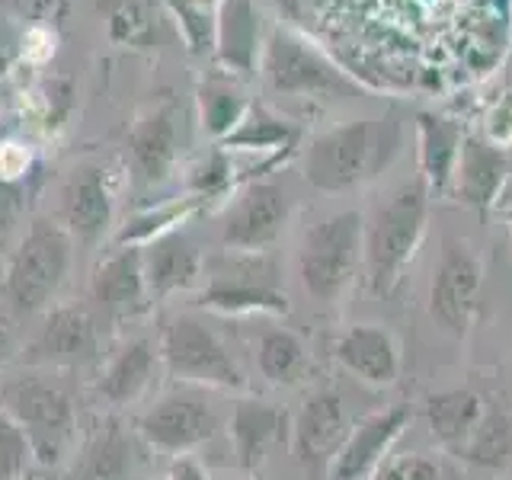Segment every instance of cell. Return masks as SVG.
I'll list each match as a JSON object with an SVG mask.
<instances>
[{"mask_svg":"<svg viewBox=\"0 0 512 480\" xmlns=\"http://www.w3.org/2000/svg\"><path fill=\"white\" fill-rule=\"evenodd\" d=\"M400 148L394 119H356L320 132L304 151V180L320 192H346L391 164Z\"/></svg>","mask_w":512,"mask_h":480,"instance_id":"6da1fadb","label":"cell"},{"mask_svg":"<svg viewBox=\"0 0 512 480\" xmlns=\"http://www.w3.org/2000/svg\"><path fill=\"white\" fill-rule=\"evenodd\" d=\"M429 189L423 180L404 183L391 192V199L375 208L372 221L365 224L362 260L365 279L375 295H391L397 282L404 279L426 237L429 221Z\"/></svg>","mask_w":512,"mask_h":480,"instance_id":"7a4b0ae2","label":"cell"},{"mask_svg":"<svg viewBox=\"0 0 512 480\" xmlns=\"http://www.w3.org/2000/svg\"><path fill=\"white\" fill-rule=\"evenodd\" d=\"M71 256L74 244L68 228L48 218H36L7 263V301L20 314H36L48 308L64 279H68Z\"/></svg>","mask_w":512,"mask_h":480,"instance_id":"3957f363","label":"cell"},{"mask_svg":"<svg viewBox=\"0 0 512 480\" xmlns=\"http://www.w3.org/2000/svg\"><path fill=\"white\" fill-rule=\"evenodd\" d=\"M365 221L359 212H340L317 221L298 250V276L304 292L320 304H333L356 279L362 260Z\"/></svg>","mask_w":512,"mask_h":480,"instance_id":"277c9868","label":"cell"},{"mask_svg":"<svg viewBox=\"0 0 512 480\" xmlns=\"http://www.w3.org/2000/svg\"><path fill=\"white\" fill-rule=\"evenodd\" d=\"M0 410L23 429L32 458L45 468H55L68 455L74 442V404L55 384L36 378L10 381L0 391Z\"/></svg>","mask_w":512,"mask_h":480,"instance_id":"5b68a950","label":"cell"},{"mask_svg":"<svg viewBox=\"0 0 512 480\" xmlns=\"http://www.w3.org/2000/svg\"><path fill=\"white\" fill-rule=\"evenodd\" d=\"M157 356L167 365L173 378L221 391H247V378L234 362L231 349L221 343V336L205 320L180 314L160 330Z\"/></svg>","mask_w":512,"mask_h":480,"instance_id":"8992f818","label":"cell"},{"mask_svg":"<svg viewBox=\"0 0 512 480\" xmlns=\"http://www.w3.org/2000/svg\"><path fill=\"white\" fill-rule=\"evenodd\" d=\"M263 74L269 90L279 96H308V93H333L356 90V84L288 29H272L263 48Z\"/></svg>","mask_w":512,"mask_h":480,"instance_id":"52a82bcc","label":"cell"},{"mask_svg":"<svg viewBox=\"0 0 512 480\" xmlns=\"http://www.w3.org/2000/svg\"><path fill=\"white\" fill-rule=\"evenodd\" d=\"M480 282H484V269H480L474 250L458 237H445L429 288V311L452 336L468 333L477 311Z\"/></svg>","mask_w":512,"mask_h":480,"instance_id":"ba28073f","label":"cell"},{"mask_svg":"<svg viewBox=\"0 0 512 480\" xmlns=\"http://www.w3.org/2000/svg\"><path fill=\"white\" fill-rule=\"evenodd\" d=\"M215 429H218L215 410L208 407L202 397H192V394H170L164 400H157V404L148 413H141V420H138L141 439L176 458L208 442L215 436Z\"/></svg>","mask_w":512,"mask_h":480,"instance_id":"9c48e42d","label":"cell"},{"mask_svg":"<svg viewBox=\"0 0 512 480\" xmlns=\"http://www.w3.org/2000/svg\"><path fill=\"white\" fill-rule=\"evenodd\" d=\"M410 426V410L407 407H388L372 416H365L359 426L349 429L346 442L340 452L327 464V480H365L372 477L381 461L388 458L394 442L404 436Z\"/></svg>","mask_w":512,"mask_h":480,"instance_id":"30bf717a","label":"cell"},{"mask_svg":"<svg viewBox=\"0 0 512 480\" xmlns=\"http://www.w3.org/2000/svg\"><path fill=\"white\" fill-rule=\"evenodd\" d=\"M509 180V151L484 135H464L458 164L448 192L468 208L487 212V208L500 205V196Z\"/></svg>","mask_w":512,"mask_h":480,"instance_id":"8fae6325","label":"cell"},{"mask_svg":"<svg viewBox=\"0 0 512 480\" xmlns=\"http://www.w3.org/2000/svg\"><path fill=\"white\" fill-rule=\"evenodd\" d=\"M100 330L84 304H61L42 320L26 349V362L36 365H84L96 359Z\"/></svg>","mask_w":512,"mask_h":480,"instance_id":"7c38bea8","label":"cell"},{"mask_svg":"<svg viewBox=\"0 0 512 480\" xmlns=\"http://www.w3.org/2000/svg\"><path fill=\"white\" fill-rule=\"evenodd\" d=\"M288 218V199L276 183H253L240 192L224 218L221 240L228 250H263L276 240Z\"/></svg>","mask_w":512,"mask_h":480,"instance_id":"4fadbf2b","label":"cell"},{"mask_svg":"<svg viewBox=\"0 0 512 480\" xmlns=\"http://www.w3.org/2000/svg\"><path fill=\"white\" fill-rule=\"evenodd\" d=\"M349 416L346 404L336 391H320L304 404L292 426V445L304 468H320L330 464L333 455L349 436Z\"/></svg>","mask_w":512,"mask_h":480,"instance_id":"5bb4252c","label":"cell"},{"mask_svg":"<svg viewBox=\"0 0 512 480\" xmlns=\"http://www.w3.org/2000/svg\"><path fill=\"white\" fill-rule=\"evenodd\" d=\"M333 356L349 375L372 388H388L400 378V346L394 333L378 324H356L343 336H336Z\"/></svg>","mask_w":512,"mask_h":480,"instance_id":"9a60e30c","label":"cell"},{"mask_svg":"<svg viewBox=\"0 0 512 480\" xmlns=\"http://www.w3.org/2000/svg\"><path fill=\"white\" fill-rule=\"evenodd\" d=\"M61 215L71 237L84 240V244H96L112 224V196L106 186V170H74V176L64 183L61 192Z\"/></svg>","mask_w":512,"mask_h":480,"instance_id":"2e32d148","label":"cell"},{"mask_svg":"<svg viewBox=\"0 0 512 480\" xmlns=\"http://www.w3.org/2000/svg\"><path fill=\"white\" fill-rule=\"evenodd\" d=\"M90 295L109 314H135L148 304L144 260L138 247H119L93 269Z\"/></svg>","mask_w":512,"mask_h":480,"instance_id":"e0dca14e","label":"cell"},{"mask_svg":"<svg viewBox=\"0 0 512 480\" xmlns=\"http://www.w3.org/2000/svg\"><path fill=\"white\" fill-rule=\"evenodd\" d=\"M144 260V282H148V295L167 298L173 292L192 288L202 276V253L183 234H164L151 240L141 250Z\"/></svg>","mask_w":512,"mask_h":480,"instance_id":"ac0fdd59","label":"cell"},{"mask_svg":"<svg viewBox=\"0 0 512 480\" xmlns=\"http://www.w3.org/2000/svg\"><path fill=\"white\" fill-rule=\"evenodd\" d=\"M461 125L455 119L436 116V112H420L416 116V144H420V180L432 192H448L461 151Z\"/></svg>","mask_w":512,"mask_h":480,"instance_id":"d6986e66","label":"cell"},{"mask_svg":"<svg viewBox=\"0 0 512 480\" xmlns=\"http://www.w3.org/2000/svg\"><path fill=\"white\" fill-rule=\"evenodd\" d=\"M157 346L151 340L125 343L116 356L109 359L103 378L96 381V394L112 407H128L151 388L157 372Z\"/></svg>","mask_w":512,"mask_h":480,"instance_id":"ffe728a7","label":"cell"},{"mask_svg":"<svg viewBox=\"0 0 512 480\" xmlns=\"http://www.w3.org/2000/svg\"><path fill=\"white\" fill-rule=\"evenodd\" d=\"M285 413L263 400H237L231 413L234 455L244 471H256L266 461L269 448L282 439Z\"/></svg>","mask_w":512,"mask_h":480,"instance_id":"44dd1931","label":"cell"},{"mask_svg":"<svg viewBox=\"0 0 512 480\" xmlns=\"http://www.w3.org/2000/svg\"><path fill=\"white\" fill-rule=\"evenodd\" d=\"M484 400L468 388L439 391L426 397V423L432 439L442 442L448 452H458L474 426L484 420Z\"/></svg>","mask_w":512,"mask_h":480,"instance_id":"7402d4cb","label":"cell"},{"mask_svg":"<svg viewBox=\"0 0 512 480\" xmlns=\"http://www.w3.org/2000/svg\"><path fill=\"white\" fill-rule=\"evenodd\" d=\"M135 445L125 436L119 420H106L80 455L74 480H132Z\"/></svg>","mask_w":512,"mask_h":480,"instance_id":"603a6c76","label":"cell"},{"mask_svg":"<svg viewBox=\"0 0 512 480\" xmlns=\"http://www.w3.org/2000/svg\"><path fill=\"white\" fill-rule=\"evenodd\" d=\"M132 154L135 164L148 183L167 180L176 164V116L173 106L154 109L148 119H141L132 132Z\"/></svg>","mask_w":512,"mask_h":480,"instance_id":"cb8c5ba5","label":"cell"},{"mask_svg":"<svg viewBox=\"0 0 512 480\" xmlns=\"http://www.w3.org/2000/svg\"><path fill=\"white\" fill-rule=\"evenodd\" d=\"M260 45V16L253 0H224L218 10V58L234 71H253Z\"/></svg>","mask_w":512,"mask_h":480,"instance_id":"d4e9b609","label":"cell"},{"mask_svg":"<svg viewBox=\"0 0 512 480\" xmlns=\"http://www.w3.org/2000/svg\"><path fill=\"white\" fill-rule=\"evenodd\" d=\"M256 365H260V375L269 384H279V388H292V384L304 381L311 372V359L301 336L285 327H266L260 333V340H256Z\"/></svg>","mask_w":512,"mask_h":480,"instance_id":"484cf974","label":"cell"},{"mask_svg":"<svg viewBox=\"0 0 512 480\" xmlns=\"http://www.w3.org/2000/svg\"><path fill=\"white\" fill-rule=\"evenodd\" d=\"M199 304L208 311H221V314H288L292 304H288L285 292L266 285H253V282H212L199 295Z\"/></svg>","mask_w":512,"mask_h":480,"instance_id":"4316f807","label":"cell"},{"mask_svg":"<svg viewBox=\"0 0 512 480\" xmlns=\"http://www.w3.org/2000/svg\"><path fill=\"white\" fill-rule=\"evenodd\" d=\"M455 455L477 468H503L512 458V416L500 410L484 413V420L474 426Z\"/></svg>","mask_w":512,"mask_h":480,"instance_id":"83f0119b","label":"cell"},{"mask_svg":"<svg viewBox=\"0 0 512 480\" xmlns=\"http://www.w3.org/2000/svg\"><path fill=\"white\" fill-rule=\"evenodd\" d=\"M202 119L205 128L215 138H228L234 128L247 119V103L240 100V93L224 87V84H212L202 90Z\"/></svg>","mask_w":512,"mask_h":480,"instance_id":"f1b7e54d","label":"cell"},{"mask_svg":"<svg viewBox=\"0 0 512 480\" xmlns=\"http://www.w3.org/2000/svg\"><path fill=\"white\" fill-rule=\"evenodd\" d=\"M295 135L288 128L269 116H256V119H244L234 132L224 138V148H244V151H276L282 144H292Z\"/></svg>","mask_w":512,"mask_h":480,"instance_id":"f546056e","label":"cell"},{"mask_svg":"<svg viewBox=\"0 0 512 480\" xmlns=\"http://www.w3.org/2000/svg\"><path fill=\"white\" fill-rule=\"evenodd\" d=\"M192 212V202H183V205H173V208H160V212H151V215H141L135 218L128 228L116 237L119 247H135L138 240H144V244H151V240L170 234V228L176 221H183L186 215Z\"/></svg>","mask_w":512,"mask_h":480,"instance_id":"4dcf8cb0","label":"cell"},{"mask_svg":"<svg viewBox=\"0 0 512 480\" xmlns=\"http://www.w3.org/2000/svg\"><path fill=\"white\" fill-rule=\"evenodd\" d=\"M29 458L32 448L23 436V429L0 410V480H20Z\"/></svg>","mask_w":512,"mask_h":480,"instance_id":"1f68e13d","label":"cell"},{"mask_svg":"<svg viewBox=\"0 0 512 480\" xmlns=\"http://www.w3.org/2000/svg\"><path fill=\"white\" fill-rule=\"evenodd\" d=\"M375 480H442V471L426 455H397L381 461Z\"/></svg>","mask_w":512,"mask_h":480,"instance_id":"d6a6232c","label":"cell"},{"mask_svg":"<svg viewBox=\"0 0 512 480\" xmlns=\"http://www.w3.org/2000/svg\"><path fill=\"white\" fill-rule=\"evenodd\" d=\"M20 212H23V189L13 180H0V237H7L13 231Z\"/></svg>","mask_w":512,"mask_h":480,"instance_id":"836d02e7","label":"cell"},{"mask_svg":"<svg viewBox=\"0 0 512 480\" xmlns=\"http://www.w3.org/2000/svg\"><path fill=\"white\" fill-rule=\"evenodd\" d=\"M170 480H212V477L205 474V468L199 461L180 455V458H173V464H170Z\"/></svg>","mask_w":512,"mask_h":480,"instance_id":"e575fe53","label":"cell"},{"mask_svg":"<svg viewBox=\"0 0 512 480\" xmlns=\"http://www.w3.org/2000/svg\"><path fill=\"white\" fill-rule=\"evenodd\" d=\"M13 349H16V320L4 304H0V359H7Z\"/></svg>","mask_w":512,"mask_h":480,"instance_id":"d590c367","label":"cell"},{"mask_svg":"<svg viewBox=\"0 0 512 480\" xmlns=\"http://www.w3.org/2000/svg\"><path fill=\"white\" fill-rule=\"evenodd\" d=\"M500 208H512V154H509V180H506V189H503V196H500Z\"/></svg>","mask_w":512,"mask_h":480,"instance_id":"8d00e7d4","label":"cell"},{"mask_svg":"<svg viewBox=\"0 0 512 480\" xmlns=\"http://www.w3.org/2000/svg\"><path fill=\"white\" fill-rule=\"evenodd\" d=\"M7 256H4V250H0V288H4V282H7Z\"/></svg>","mask_w":512,"mask_h":480,"instance_id":"74e56055","label":"cell"},{"mask_svg":"<svg viewBox=\"0 0 512 480\" xmlns=\"http://www.w3.org/2000/svg\"><path fill=\"white\" fill-rule=\"evenodd\" d=\"M509 231H512V208H509Z\"/></svg>","mask_w":512,"mask_h":480,"instance_id":"f35d334b","label":"cell"}]
</instances>
